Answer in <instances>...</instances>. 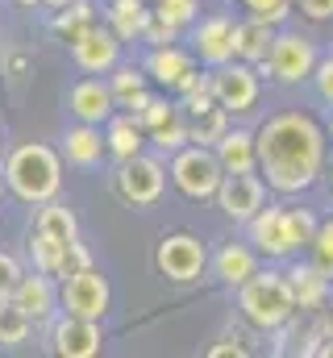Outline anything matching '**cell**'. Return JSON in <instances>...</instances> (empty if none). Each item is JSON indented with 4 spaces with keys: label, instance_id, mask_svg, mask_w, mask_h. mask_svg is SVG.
I'll return each mask as SVG.
<instances>
[{
    "label": "cell",
    "instance_id": "6da1fadb",
    "mask_svg": "<svg viewBox=\"0 0 333 358\" xmlns=\"http://www.w3.org/2000/svg\"><path fill=\"white\" fill-rule=\"evenodd\" d=\"M254 142H258V176L275 196H304L325 176L330 138L313 113L283 108L254 129Z\"/></svg>",
    "mask_w": 333,
    "mask_h": 358
},
{
    "label": "cell",
    "instance_id": "7a4b0ae2",
    "mask_svg": "<svg viewBox=\"0 0 333 358\" xmlns=\"http://www.w3.org/2000/svg\"><path fill=\"white\" fill-rule=\"evenodd\" d=\"M4 187L21 204H46L63 187V155L46 142H21L4 159Z\"/></svg>",
    "mask_w": 333,
    "mask_h": 358
},
{
    "label": "cell",
    "instance_id": "3957f363",
    "mask_svg": "<svg viewBox=\"0 0 333 358\" xmlns=\"http://www.w3.org/2000/svg\"><path fill=\"white\" fill-rule=\"evenodd\" d=\"M238 313L246 317L258 334H279L296 321V296L288 283V271L279 267H258L246 283L238 287Z\"/></svg>",
    "mask_w": 333,
    "mask_h": 358
},
{
    "label": "cell",
    "instance_id": "277c9868",
    "mask_svg": "<svg viewBox=\"0 0 333 358\" xmlns=\"http://www.w3.org/2000/svg\"><path fill=\"white\" fill-rule=\"evenodd\" d=\"M321 50H317V38L300 34V29H275V42H271V55L258 63V76L279 84V88H300L309 84L313 67H317Z\"/></svg>",
    "mask_w": 333,
    "mask_h": 358
},
{
    "label": "cell",
    "instance_id": "5b68a950",
    "mask_svg": "<svg viewBox=\"0 0 333 358\" xmlns=\"http://www.w3.org/2000/svg\"><path fill=\"white\" fill-rule=\"evenodd\" d=\"M166 176H171V183H175L179 196L204 204V200L217 196V187H221V179H225V167H221V159H217L213 146H196V142H187L183 150L171 155Z\"/></svg>",
    "mask_w": 333,
    "mask_h": 358
},
{
    "label": "cell",
    "instance_id": "8992f818",
    "mask_svg": "<svg viewBox=\"0 0 333 358\" xmlns=\"http://www.w3.org/2000/svg\"><path fill=\"white\" fill-rule=\"evenodd\" d=\"M166 179L171 176H166L163 159L142 150V155L117 163V171H113V192H117L129 208H155L166 192Z\"/></svg>",
    "mask_w": 333,
    "mask_h": 358
},
{
    "label": "cell",
    "instance_id": "52a82bcc",
    "mask_svg": "<svg viewBox=\"0 0 333 358\" xmlns=\"http://www.w3.org/2000/svg\"><path fill=\"white\" fill-rule=\"evenodd\" d=\"M208 88L217 96V104L229 113V117H242L258 108V96H262V76L254 63L242 59H229L221 67H208Z\"/></svg>",
    "mask_w": 333,
    "mask_h": 358
},
{
    "label": "cell",
    "instance_id": "ba28073f",
    "mask_svg": "<svg viewBox=\"0 0 333 358\" xmlns=\"http://www.w3.org/2000/svg\"><path fill=\"white\" fill-rule=\"evenodd\" d=\"M108 304H113V283H108V275L96 271V263L59 279V313H76V317H87V321H104Z\"/></svg>",
    "mask_w": 333,
    "mask_h": 358
},
{
    "label": "cell",
    "instance_id": "9c48e42d",
    "mask_svg": "<svg viewBox=\"0 0 333 358\" xmlns=\"http://www.w3.org/2000/svg\"><path fill=\"white\" fill-rule=\"evenodd\" d=\"M246 242L267 259V263H288L300 255L292 225H288V204H262L246 221Z\"/></svg>",
    "mask_w": 333,
    "mask_h": 358
},
{
    "label": "cell",
    "instance_id": "30bf717a",
    "mask_svg": "<svg viewBox=\"0 0 333 358\" xmlns=\"http://www.w3.org/2000/svg\"><path fill=\"white\" fill-rule=\"evenodd\" d=\"M155 267L171 283H196L208 271V246L196 234H166L155 250Z\"/></svg>",
    "mask_w": 333,
    "mask_h": 358
},
{
    "label": "cell",
    "instance_id": "8fae6325",
    "mask_svg": "<svg viewBox=\"0 0 333 358\" xmlns=\"http://www.w3.org/2000/svg\"><path fill=\"white\" fill-rule=\"evenodd\" d=\"M234 17L229 13H208V17H196L192 21V55L200 67H221L234 59Z\"/></svg>",
    "mask_w": 333,
    "mask_h": 358
},
{
    "label": "cell",
    "instance_id": "7c38bea8",
    "mask_svg": "<svg viewBox=\"0 0 333 358\" xmlns=\"http://www.w3.org/2000/svg\"><path fill=\"white\" fill-rule=\"evenodd\" d=\"M217 208L234 221V225H246L250 217L267 204V183L258 171H242V176H225L217 187Z\"/></svg>",
    "mask_w": 333,
    "mask_h": 358
},
{
    "label": "cell",
    "instance_id": "4fadbf2b",
    "mask_svg": "<svg viewBox=\"0 0 333 358\" xmlns=\"http://www.w3.org/2000/svg\"><path fill=\"white\" fill-rule=\"evenodd\" d=\"M100 342H104L100 321H87L76 313H59L50 325V350L59 358H92L100 355Z\"/></svg>",
    "mask_w": 333,
    "mask_h": 358
},
{
    "label": "cell",
    "instance_id": "5bb4252c",
    "mask_svg": "<svg viewBox=\"0 0 333 358\" xmlns=\"http://www.w3.org/2000/svg\"><path fill=\"white\" fill-rule=\"evenodd\" d=\"M121 38L108 29V25H92L87 34H80L76 42H71V59H76V67H80L83 76H108L117 63H121Z\"/></svg>",
    "mask_w": 333,
    "mask_h": 358
},
{
    "label": "cell",
    "instance_id": "9a60e30c",
    "mask_svg": "<svg viewBox=\"0 0 333 358\" xmlns=\"http://www.w3.org/2000/svg\"><path fill=\"white\" fill-rule=\"evenodd\" d=\"M13 300L29 313L34 325H46V321L59 317V279L46 275V271H25L17 292H13Z\"/></svg>",
    "mask_w": 333,
    "mask_h": 358
},
{
    "label": "cell",
    "instance_id": "2e32d148",
    "mask_svg": "<svg viewBox=\"0 0 333 358\" xmlns=\"http://www.w3.org/2000/svg\"><path fill=\"white\" fill-rule=\"evenodd\" d=\"M67 108H71L76 121L104 125V121L117 113V100H113L108 80H100V76H83L80 84H71V92H67Z\"/></svg>",
    "mask_w": 333,
    "mask_h": 358
},
{
    "label": "cell",
    "instance_id": "e0dca14e",
    "mask_svg": "<svg viewBox=\"0 0 333 358\" xmlns=\"http://www.w3.org/2000/svg\"><path fill=\"white\" fill-rule=\"evenodd\" d=\"M258 263H262V255L250 246V242H225L217 255H208V271H213V279L217 283H225V287H242L250 275L258 271Z\"/></svg>",
    "mask_w": 333,
    "mask_h": 358
},
{
    "label": "cell",
    "instance_id": "ac0fdd59",
    "mask_svg": "<svg viewBox=\"0 0 333 358\" xmlns=\"http://www.w3.org/2000/svg\"><path fill=\"white\" fill-rule=\"evenodd\" d=\"M225 176H242V171H258V142H254V129L242 125H229L217 142H213Z\"/></svg>",
    "mask_w": 333,
    "mask_h": 358
},
{
    "label": "cell",
    "instance_id": "d6986e66",
    "mask_svg": "<svg viewBox=\"0 0 333 358\" xmlns=\"http://www.w3.org/2000/svg\"><path fill=\"white\" fill-rule=\"evenodd\" d=\"M187 67H196V55H192L187 46H179V42L150 46V55H146V63H142V71L150 76V84H159V88H166V92H175L179 76H183Z\"/></svg>",
    "mask_w": 333,
    "mask_h": 358
},
{
    "label": "cell",
    "instance_id": "ffe728a7",
    "mask_svg": "<svg viewBox=\"0 0 333 358\" xmlns=\"http://www.w3.org/2000/svg\"><path fill=\"white\" fill-rule=\"evenodd\" d=\"M288 283H292V296H296V313H325L333 279H325L313 263H292L288 267Z\"/></svg>",
    "mask_w": 333,
    "mask_h": 358
},
{
    "label": "cell",
    "instance_id": "44dd1931",
    "mask_svg": "<svg viewBox=\"0 0 333 358\" xmlns=\"http://www.w3.org/2000/svg\"><path fill=\"white\" fill-rule=\"evenodd\" d=\"M63 159L71 167H100V159H108V146H104V129L100 125H87L76 121L67 134H63Z\"/></svg>",
    "mask_w": 333,
    "mask_h": 358
},
{
    "label": "cell",
    "instance_id": "7402d4cb",
    "mask_svg": "<svg viewBox=\"0 0 333 358\" xmlns=\"http://www.w3.org/2000/svg\"><path fill=\"white\" fill-rule=\"evenodd\" d=\"M100 129H104L108 159H117V163H125V159H134V155L146 150V129H142L138 117H129V113H113Z\"/></svg>",
    "mask_w": 333,
    "mask_h": 358
},
{
    "label": "cell",
    "instance_id": "603a6c76",
    "mask_svg": "<svg viewBox=\"0 0 333 358\" xmlns=\"http://www.w3.org/2000/svg\"><path fill=\"white\" fill-rule=\"evenodd\" d=\"M150 17H155L150 0H108L104 8V21L121 42H142V29L150 25Z\"/></svg>",
    "mask_w": 333,
    "mask_h": 358
},
{
    "label": "cell",
    "instance_id": "cb8c5ba5",
    "mask_svg": "<svg viewBox=\"0 0 333 358\" xmlns=\"http://www.w3.org/2000/svg\"><path fill=\"white\" fill-rule=\"evenodd\" d=\"M271 42H275V25H267L258 17H242L234 25V59H242V63L258 67L271 55Z\"/></svg>",
    "mask_w": 333,
    "mask_h": 358
},
{
    "label": "cell",
    "instance_id": "d4e9b609",
    "mask_svg": "<svg viewBox=\"0 0 333 358\" xmlns=\"http://www.w3.org/2000/svg\"><path fill=\"white\" fill-rule=\"evenodd\" d=\"M34 234H46V238H55V242L71 246V242L80 238V221H76V213H71L67 204H59V196H55V200L38 204V217H34Z\"/></svg>",
    "mask_w": 333,
    "mask_h": 358
},
{
    "label": "cell",
    "instance_id": "484cf974",
    "mask_svg": "<svg viewBox=\"0 0 333 358\" xmlns=\"http://www.w3.org/2000/svg\"><path fill=\"white\" fill-rule=\"evenodd\" d=\"M187 117V142H196V146H213L229 125H234V117L217 104V100H208L200 113H183Z\"/></svg>",
    "mask_w": 333,
    "mask_h": 358
},
{
    "label": "cell",
    "instance_id": "4316f807",
    "mask_svg": "<svg viewBox=\"0 0 333 358\" xmlns=\"http://www.w3.org/2000/svg\"><path fill=\"white\" fill-rule=\"evenodd\" d=\"M100 17H96V4L92 0H71V4H63V8H55V17H50V29L71 46L80 34H87L92 25H96Z\"/></svg>",
    "mask_w": 333,
    "mask_h": 358
},
{
    "label": "cell",
    "instance_id": "83f0119b",
    "mask_svg": "<svg viewBox=\"0 0 333 358\" xmlns=\"http://www.w3.org/2000/svg\"><path fill=\"white\" fill-rule=\"evenodd\" d=\"M29 334H34V321H29V313L8 296V300H0V346L4 350H17V346H25L29 342Z\"/></svg>",
    "mask_w": 333,
    "mask_h": 358
},
{
    "label": "cell",
    "instance_id": "f1b7e54d",
    "mask_svg": "<svg viewBox=\"0 0 333 358\" xmlns=\"http://www.w3.org/2000/svg\"><path fill=\"white\" fill-rule=\"evenodd\" d=\"M63 255L67 246L46 238V234H29V259H34V271H46L55 279H63Z\"/></svg>",
    "mask_w": 333,
    "mask_h": 358
},
{
    "label": "cell",
    "instance_id": "f546056e",
    "mask_svg": "<svg viewBox=\"0 0 333 358\" xmlns=\"http://www.w3.org/2000/svg\"><path fill=\"white\" fill-rule=\"evenodd\" d=\"M108 88H113V100L121 104V100H129V96H138V92L150 88V76H146L142 67H134V63H117V67L108 71Z\"/></svg>",
    "mask_w": 333,
    "mask_h": 358
},
{
    "label": "cell",
    "instance_id": "4dcf8cb0",
    "mask_svg": "<svg viewBox=\"0 0 333 358\" xmlns=\"http://www.w3.org/2000/svg\"><path fill=\"white\" fill-rule=\"evenodd\" d=\"M146 142H150L159 155H175V150H183V146H187V117H183V113H175L171 121H163L159 129H150V134H146Z\"/></svg>",
    "mask_w": 333,
    "mask_h": 358
},
{
    "label": "cell",
    "instance_id": "1f68e13d",
    "mask_svg": "<svg viewBox=\"0 0 333 358\" xmlns=\"http://www.w3.org/2000/svg\"><path fill=\"white\" fill-rule=\"evenodd\" d=\"M155 17L175 25V29H192V21L200 17V0H150Z\"/></svg>",
    "mask_w": 333,
    "mask_h": 358
},
{
    "label": "cell",
    "instance_id": "d6a6232c",
    "mask_svg": "<svg viewBox=\"0 0 333 358\" xmlns=\"http://www.w3.org/2000/svg\"><path fill=\"white\" fill-rule=\"evenodd\" d=\"M309 263L321 271L325 279H333V217H325L309 242Z\"/></svg>",
    "mask_w": 333,
    "mask_h": 358
},
{
    "label": "cell",
    "instance_id": "836d02e7",
    "mask_svg": "<svg viewBox=\"0 0 333 358\" xmlns=\"http://www.w3.org/2000/svg\"><path fill=\"white\" fill-rule=\"evenodd\" d=\"M242 8H246V17H258V21H267V25H275V29H283L288 21H292V0H238Z\"/></svg>",
    "mask_w": 333,
    "mask_h": 358
},
{
    "label": "cell",
    "instance_id": "e575fe53",
    "mask_svg": "<svg viewBox=\"0 0 333 358\" xmlns=\"http://www.w3.org/2000/svg\"><path fill=\"white\" fill-rule=\"evenodd\" d=\"M288 225H292L296 246H300V250H309V242H313V234H317L321 217H317L313 208H304V204H288Z\"/></svg>",
    "mask_w": 333,
    "mask_h": 358
},
{
    "label": "cell",
    "instance_id": "d590c367",
    "mask_svg": "<svg viewBox=\"0 0 333 358\" xmlns=\"http://www.w3.org/2000/svg\"><path fill=\"white\" fill-rule=\"evenodd\" d=\"M175 113H179V100H166V96H150V104H146V108L138 113V125H142V129L150 134V129H159L163 121H171Z\"/></svg>",
    "mask_w": 333,
    "mask_h": 358
},
{
    "label": "cell",
    "instance_id": "8d00e7d4",
    "mask_svg": "<svg viewBox=\"0 0 333 358\" xmlns=\"http://www.w3.org/2000/svg\"><path fill=\"white\" fill-rule=\"evenodd\" d=\"M309 84H313V92H317V100L333 108V55H321V59H317Z\"/></svg>",
    "mask_w": 333,
    "mask_h": 358
},
{
    "label": "cell",
    "instance_id": "74e56055",
    "mask_svg": "<svg viewBox=\"0 0 333 358\" xmlns=\"http://www.w3.org/2000/svg\"><path fill=\"white\" fill-rule=\"evenodd\" d=\"M21 275H25V267H21V263L8 255V250H0V300H8V296L17 292Z\"/></svg>",
    "mask_w": 333,
    "mask_h": 358
},
{
    "label": "cell",
    "instance_id": "f35d334b",
    "mask_svg": "<svg viewBox=\"0 0 333 358\" xmlns=\"http://www.w3.org/2000/svg\"><path fill=\"white\" fill-rule=\"evenodd\" d=\"M292 8H296L304 21H313V25L333 21V0H292Z\"/></svg>",
    "mask_w": 333,
    "mask_h": 358
},
{
    "label": "cell",
    "instance_id": "ab89813d",
    "mask_svg": "<svg viewBox=\"0 0 333 358\" xmlns=\"http://www.w3.org/2000/svg\"><path fill=\"white\" fill-rule=\"evenodd\" d=\"M179 34H183V29H175V25L159 21V17H150V25L142 29V42H146V46H166V42H179Z\"/></svg>",
    "mask_w": 333,
    "mask_h": 358
},
{
    "label": "cell",
    "instance_id": "60d3db41",
    "mask_svg": "<svg viewBox=\"0 0 333 358\" xmlns=\"http://www.w3.org/2000/svg\"><path fill=\"white\" fill-rule=\"evenodd\" d=\"M83 267H92V250L83 246L80 238L67 246V255H63V275H71V271H83Z\"/></svg>",
    "mask_w": 333,
    "mask_h": 358
},
{
    "label": "cell",
    "instance_id": "b9f144b4",
    "mask_svg": "<svg viewBox=\"0 0 333 358\" xmlns=\"http://www.w3.org/2000/svg\"><path fill=\"white\" fill-rule=\"evenodd\" d=\"M204 355H208V358H229V355H234V358H246L250 350L242 346V342H238V338H221V342H213Z\"/></svg>",
    "mask_w": 333,
    "mask_h": 358
},
{
    "label": "cell",
    "instance_id": "7bdbcfd3",
    "mask_svg": "<svg viewBox=\"0 0 333 358\" xmlns=\"http://www.w3.org/2000/svg\"><path fill=\"white\" fill-rule=\"evenodd\" d=\"M150 96H155V92L146 88V92H138V96H129V100H121L117 108H121V113H129V117H138V113H142V108L150 104Z\"/></svg>",
    "mask_w": 333,
    "mask_h": 358
},
{
    "label": "cell",
    "instance_id": "ee69618b",
    "mask_svg": "<svg viewBox=\"0 0 333 358\" xmlns=\"http://www.w3.org/2000/svg\"><path fill=\"white\" fill-rule=\"evenodd\" d=\"M321 317H325V325H330V334H333V292H330V300H325V313Z\"/></svg>",
    "mask_w": 333,
    "mask_h": 358
},
{
    "label": "cell",
    "instance_id": "f6af8a7d",
    "mask_svg": "<svg viewBox=\"0 0 333 358\" xmlns=\"http://www.w3.org/2000/svg\"><path fill=\"white\" fill-rule=\"evenodd\" d=\"M46 8H63V4H71V0H42Z\"/></svg>",
    "mask_w": 333,
    "mask_h": 358
},
{
    "label": "cell",
    "instance_id": "bcb514c9",
    "mask_svg": "<svg viewBox=\"0 0 333 358\" xmlns=\"http://www.w3.org/2000/svg\"><path fill=\"white\" fill-rule=\"evenodd\" d=\"M325 138H330V146H333V113H330V121H325Z\"/></svg>",
    "mask_w": 333,
    "mask_h": 358
},
{
    "label": "cell",
    "instance_id": "7dc6e473",
    "mask_svg": "<svg viewBox=\"0 0 333 358\" xmlns=\"http://www.w3.org/2000/svg\"><path fill=\"white\" fill-rule=\"evenodd\" d=\"M17 4H29V8H34V4H42V0H17Z\"/></svg>",
    "mask_w": 333,
    "mask_h": 358
},
{
    "label": "cell",
    "instance_id": "c3c4849f",
    "mask_svg": "<svg viewBox=\"0 0 333 358\" xmlns=\"http://www.w3.org/2000/svg\"><path fill=\"white\" fill-rule=\"evenodd\" d=\"M325 176H330V192H333V167H325Z\"/></svg>",
    "mask_w": 333,
    "mask_h": 358
},
{
    "label": "cell",
    "instance_id": "681fc988",
    "mask_svg": "<svg viewBox=\"0 0 333 358\" xmlns=\"http://www.w3.org/2000/svg\"><path fill=\"white\" fill-rule=\"evenodd\" d=\"M0 196H4V176H0Z\"/></svg>",
    "mask_w": 333,
    "mask_h": 358
}]
</instances>
